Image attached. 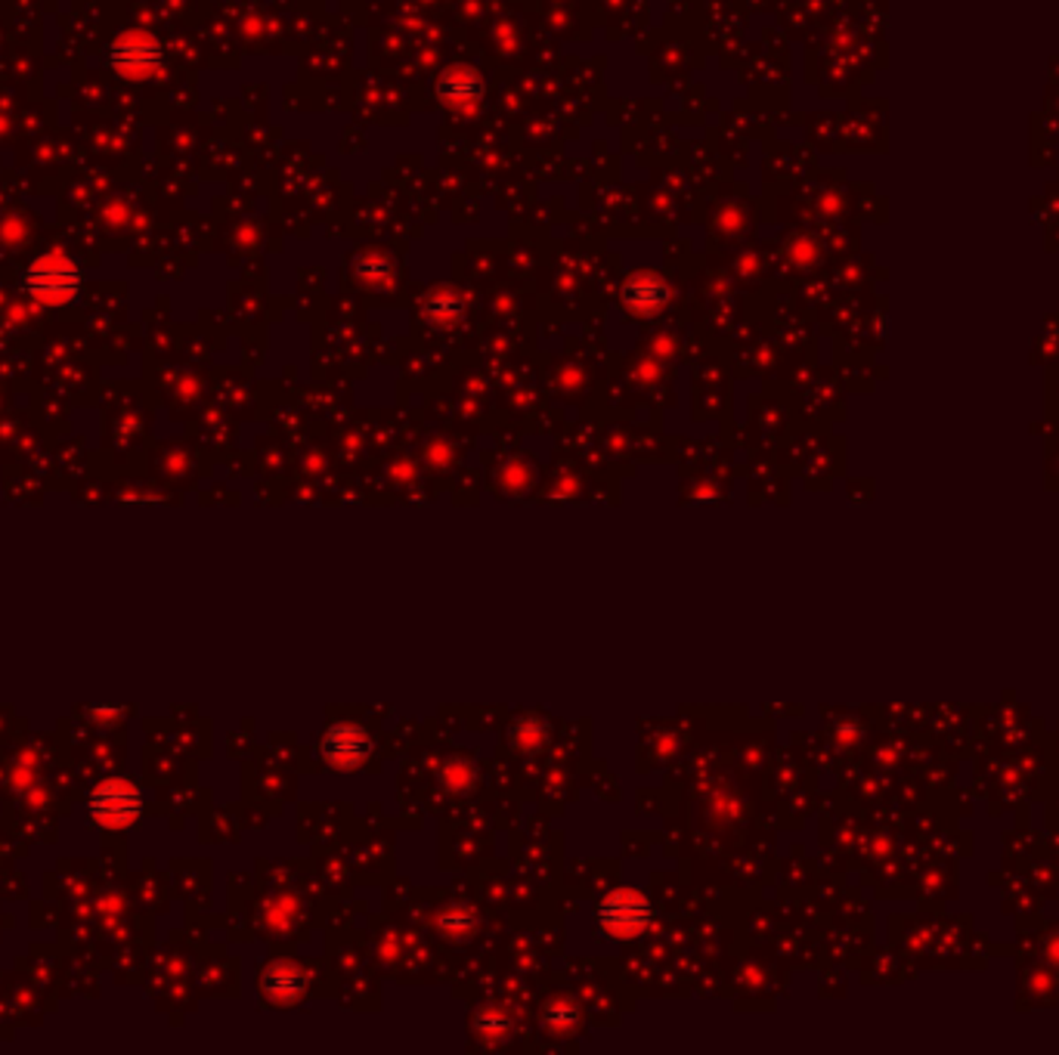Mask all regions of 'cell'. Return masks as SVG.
Returning a JSON list of instances; mask_svg holds the SVG:
<instances>
[{"instance_id": "277c9868", "label": "cell", "mask_w": 1059, "mask_h": 1055, "mask_svg": "<svg viewBox=\"0 0 1059 1055\" xmlns=\"http://www.w3.org/2000/svg\"><path fill=\"white\" fill-rule=\"evenodd\" d=\"M143 811V799L140 789L131 780H106L100 787L90 792V818L109 826V830H124L140 818Z\"/></svg>"}, {"instance_id": "3957f363", "label": "cell", "mask_w": 1059, "mask_h": 1055, "mask_svg": "<svg viewBox=\"0 0 1059 1055\" xmlns=\"http://www.w3.org/2000/svg\"><path fill=\"white\" fill-rule=\"evenodd\" d=\"M648 922H651V904L632 888L607 895L598 907V929L607 939H636L648 929Z\"/></svg>"}, {"instance_id": "6da1fadb", "label": "cell", "mask_w": 1059, "mask_h": 1055, "mask_svg": "<svg viewBox=\"0 0 1059 1055\" xmlns=\"http://www.w3.org/2000/svg\"><path fill=\"white\" fill-rule=\"evenodd\" d=\"M85 288V273L66 252H47L34 257L22 273V291L37 307H66L78 301Z\"/></svg>"}, {"instance_id": "7a4b0ae2", "label": "cell", "mask_w": 1059, "mask_h": 1055, "mask_svg": "<svg viewBox=\"0 0 1059 1055\" xmlns=\"http://www.w3.org/2000/svg\"><path fill=\"white\" fill-rule=\"evenodd\" d=\"M106 63H109V68L115 71L118 78L140 85V81H152L165 68V47L146 29H124L109 44Z\"/></svg>"}, {"instance_id": "9c48e42d", "label": "cell", "mask_w": 1059, "mask_h": 1055, "mask_svg": "<svg viewBox=\"0 0 1059 1055\" xmlns=\"http://www.w3.org/2000/svg\"><path fill=\"white\" fill-rule=\"evenodd\" d=\"M477 1031H484V1034H505V1031H508V1019L496 1015V1012H484V1015H477Z\"/></svg>"}, {"instance_id": "8992f818", "label": "cell", "mask_w": 1059, "mask_h": 1055, "mask_svg": "<svg viewBox=\"0 0 1059 1055\" xmlns=\"http://www.w3.org/2000/svg\"><path fill=\"white\" fill-rule=\"evenodd\" d=\"M261 988H264V993H267L273 1003H291L295 997H301L304 978L298 975L295 966H283V963H276V966H269V969L264 971Z\"/></svg>"}, {"instance_id": "5b68a950", "label": "cell", "mask_w": 1059, "mask_h": 1055, "mask_svg": "<svg viewBox=\"0 0 1059 1055\" xmlns=\"http://www.w3.org/2000/svg\"><path fill=\"white\" fill-rule=\"evenodd\" d=\"M369 737L366 731L353 728V724H341L332 728L326 740H322V755L335 765V768H356L366 755H369Z\"/></svg>"}, {"instance_id": "ba28073f", "label": "cell", "mask_w": 1059, "mask_h": 1055, "mask_svg": "<svg viewBox=\"0 0 1059 1055\" xmlns=\"http://www.w3.org/2000/svg\"><path fill=\"white\" fill-rule=\"evenodd\" d=\"M576 1022H580V1012H576L571 1003H552L549 1012H545V1024H549L555 1034H571V1028Z\"/></svg>"}, {"instance_id": "52a82bcc", "label": "cell", "mask_w": 1059, "mask_h": 1055, "mask_svg": "<svg viewBox=\"0 0 1059 1055\" xmlns=\"http://www.w3.org/2000/svg\"><path fill=\"white\" fill-rule=\"evenodd\" d=\"M440 929H443L446 935H468L471 929H474V910L462 904L446 910V913L440 917Z\"/></svg>"}]
</instances>
